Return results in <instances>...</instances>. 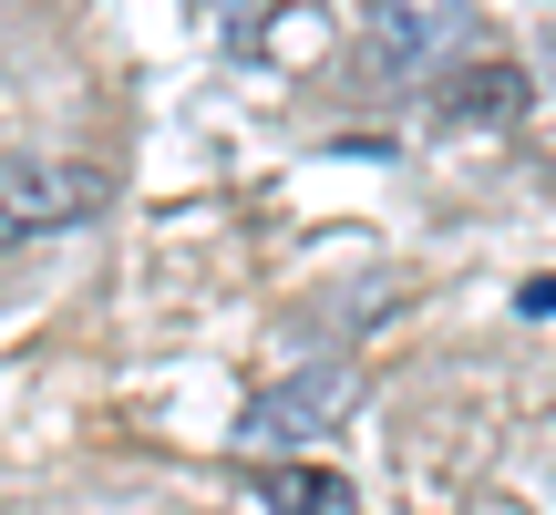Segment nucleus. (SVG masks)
Here are the masks:
<instances>
[{
    "label": "nucleus",
    "mask_w": 556,
    "mask_h": 515,
    "mask_svg": "<svg viewBox=\"0 0 556 515\" xmlns=\"http://www.w3.org/2000/svg\"><path fill=\"white\" fill-rule=\"evenodd\" d=\"M475 41V0H371L361 11V62L381 83H422Z\"/></svg>",
    "instance_id": "nucleus-1"
},
{
    "label": "nucleus",
    "mask_w": 556,
    "mask_h": 515,
    "mask_svg": "<svg viewBox=\"0 0 556 515\" xmlns=\"http://www.w3.org/2000/svg\"><path fill=\"white\" fill-rule=\"evenodd\" d=\"M103 206V176L83 155H0V248L62 238Z\"/></svg>",
    "instance_id": "nucleus-2"
},
{
    "label": "nucleus",
    "mask_w": 556,
    "mask_h": 515,
    "mask_svg": "<svg viewBox=\"0 0 556 515\" xmlns=\"http://www.w3.org/2000/svg\"><path fill=\"white\" fill-rule=\"evenodd\" d=\"M351 402H361V381H351V372H289V381H268V392L238 413V443H248V454L319 443V434H340V423H351Z\"/></svg>",
    "instance_id": "nucleus-3"
},
{
    "label": "nucleus",
    "mask_w": 556,
    "mask_h": 515,
    "mask_svg": "<svg viewBox=\"0 0 556 515\" xmlns=\"http://www.w3.org/2000/svg\"><path fill=\"white\" fill-rule=\"evenodd\" d=\"M433 103L454 124H516L526 114V73H516V62H464L454 83H433Z\"/></svg>",
    "instance_id": "nucleus-4"
},
{
    "label": "nucleus",
    "mask_w": 556,
    "mask_h": 515,
    "mask_svg": "<svg viewBox=\"0 0 556 515\" xmlns=\"http://www.w3.org/2000/svg\"><path fill=\"white\" fill-rule=\"evenodd\" d=\"M258 495H268V515H361V495L340 475H319V464H278Z\"/></svg>",
    "instance_id": "nucleus-5"
}]
</instances>
